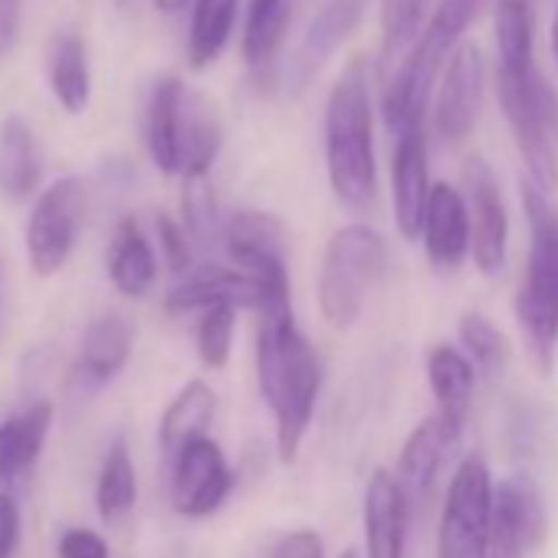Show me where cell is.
I'll use <instances>...</instances> for the list:
<instances>
[{"label":"cell","instance_id":"cell-4","mask_svg":"<svg viewBox=\"0 0 558 558\" xmlns=\"http://www.w3.org/2000/svg\"><path fill=\"white\" fill-rule=\"evenodd\" d=\"M476 11L480 0H440V8L434 11V17H427L414 47L404 53L398 70L385 80L381 116L395 138L424 129L434 83L444 73L457 44L463 40L466 27L473 24Z\"/></svg>","mask_w":558,"mask_h":558},{"label":"cell","instance_id":"cell-45","mask_svg":"<svg viewBox=\"0 0 558 558\" xmlns=\"http://www.w3.org/2000/svg\"><path fill=\"white\" fill-rule=\"evenodd\" d=\"M339 558H365V555H362L359 548H345V551H342Z\"/></svg>","mask_w":558,"mask_h":558},{"label":"cell","instance_id":"cell-31","mask_svg":"<svg viewBox=\"0 0 558 558\" xmlns=\"http://www.w3.org/2000/svg\"><path fill=\"white\" fill-rule=\"evenodd\" d=\"M220 125L204 99L184 93L181 106V174H204L220 151Z\"/></svg>","mask_w":558,"mask_h":558},{"label":"cell","instance_id":"cell-17","mask_svg":"<svg viewBox=\"0 0 558 558\" xmlns=\"http://www.w3.org/2000/svg\"><path fill=\"white\" fill-rule=\"evenodd\" d=\"M220 243L227 250L230 266H236L240 272L283 266L287 263V220L272 210L243 207L223 223Z\"/></svg>","mask_w":558,"mask_h":558},{"label":"cell","instance_id":"cell-20","mask_svg":"<svg viewBox=\"0 0 558 558\" xmlns=\"http://www.w3.org/2000/svg\"><path fill=\"white\" fill-rule=\"evenodd\" d=\"M106 272L116 293H122L125 300H145L155 290L161 263L155 243L148 240V233L135 217H122L116 223L106 250Z\"/></svg>","mask_w":558,"mask_h":558},{"label":"cell","instance_id":"cell-35","mask_svg":"<svg viewBox=\"0 0 558 558\" xmlns=\"http://www.w3.org/2000/svg\"><path fill=\"white\" fill-rule=\"evenodd\" d=\"M194 246H214L220 243V207L217 191L210 181V171L204 174H181V220H178Z\"/></svg>","mask_w":558,"mask_h":558},{"label":"cell","instance_id":"cell-27","mask_svg":"<svg viewBox=\"0 0 558 558\" xmlns=\"http://www.w3.org/2000/svg\"><path fill=\"white\" fill-rule=\"evenodd\" d=\"M53 430V404L37 398L31 401L21 414L0 421V434H4V453H8V470L11 483L31 476L44 457L47 437Z\"/></svg>","mask_w":558,"mask_h":558},{"label":"cell","instance_id":"cell-8","mask_svg":"<svg viewBox=\"0 0 558 558\" xmlns=\"http://www.w3.org/2000/svg\"><path fill=\"white\" fill-rule=\"evenodd\" d=\"M489 515H493V476L480 457H466L450 476L440 529L437 558H486L489 551Z\"/></svg>","mask_w":558,"mask_h":558},{"label":"cell","instance_id":"cell-2","mask_svg":"<svg viewBox=\"0 0 558 558\" xmlns=\"http://www.w3.org/2000/svg\"><path fill=\"white\" fill-rule=\"evenodd\" d=\"M326 171L332 194L352 207L368 210L378 197L375 125H372V86L368 63L355 57L336 80L326 102Z\"/></svg>","mask_w":558,"mask_h":558},{"label":"cell","instance_id":"cell-23","mask_svg":"<svg viewBox=\"0 0 558 558\" xmlns=\"http://www.w3.org/2000/svg\"><path fill=\"white\" fill-rule=\"evenodd\" d=\"M217 414V391L204 378H191L181 391L168 401L158 421V444L168 457H174L184 444L207 434Z\"/></svg>","mask_w":558,"mask_h":558},{"label":"cell","instance_id":"cell-26","mask_svg":"<svg viewBox=\"0 0 558 558\" xmlns=\"http://www.w3.org/2000/svg\"><path fill=\"white\" fill-rule=\"evenodd\" d=\"M427 385L437 401V414L466 424L473 391H476V372L453 345H434L427 352Z\"/></svg>","mask_w":558,"mask_h":558},{"label":"cell","instance_id":"cell-33","mask_svg":"<svg viewBox=\"0 0 558 558\" xmlns=\"http://www.w3.org/2000/svg\"><path fill=\"white\" fill-rule=\"evenodd\" d=\"M532 60V4L529 0H499L496 4V70L529 73Z\"/></svg>","mask_w":558,"mask_h":558},{"label":"cell","instance_id":"cell-3","mask_svg":"<svg viewBox=\"0 0 558 558\" xmlns=\"http://www.w3.org/2000/svg\"><path fill=\"white\" fill-rule=\"evenodd\" d=\"M522 210L529 223V256L522 290L515 296V319L535 368L551 375L558 349V204L551 194L525 181Z\"/></svg>","mask_w":558,"mask_h":558},{"label":"cell","instance_id":"cell-44","mask_svg":"<svg viewBox=\"0 0 558 558\" xmlns=\"http://www.w3.org/2000/svg\"><path fill=\"white\" fill-rule=\"evenodd\" d=\"M551 57H555V66H558V8H555V17H551Z\"/></svg>","mask_w":558,"mask_h":558},{"label":"cell","instance_id":"cell-22","mask_svg":"<svg viewBox=\"0 0 558 558\" xmlns=\"http://www.w3.org/2000/svg\"><path fill=\"white\" fill-rule=\"evenodd\" d=\"M181 106L184 83L178 76H161L151 86L145 109V148L161 174H181Z\"/></svg>","mask_w":558,"mask_h":558},{"label":"cell","instance_id":"cell-24","mask_svg":"<svg viewBox=\"0 0 558 558\" xmlns=\"http://www.w3.org/2000/svg\"><path fill=\"white\" fill-rule=\"evenodd\" d=\"M365 8H368V0H329V4L313 17V24L306 27V37H303L300 60H296L303 80H310L326 60H332L336 50L359 31Z\"/></svg>","mask_w":558,"mask_h":558},{"label":"cell","instance_id":"cell-42","mask_svg":"<svg viewBox=\"0 0 558 558\" xmlns=\"http://www.w3.org/2000/svg\"><path fill=\"white\" fill-rule=\"evenodd\" d=\"M151 4H155V11H158V14H165V17H178V14L191 4V0H151Z\"/></svg>","mask_w":558,"mask_h":558},{"label":"cell","instance_id":"cell-39","mask_svg":"<svg viewBox=\"0 0 558 558\" xmlns=\"http://www.w3.org/2000/svg\"><path fill=\"white\" fill-rule=\"evenodd\" d=\"M57 551L60 558H109V542L96 529H66Z\"/></svg>","mask_w":558,"mask_h":558},{"label":"cell","instance_id":"cell-1","mask_svg":"<svg viewBox=\"0 0 558 558\" xmlns=\"http://www.w3.org/2000/svg\"><path fill=\"white\" fill-rule=\"evenodd\" d=\"M256 388L276 424V457L283 466L300 460L323 391V362L300 329L293 306L256 313Z\"/></svg>","mask_w":558,"mask_h":558},{"label":"cell","instance_id":"cell-30","mask_svg":"<svg viewBox=\"0 0 558 558\" xmlns=\"http://www.w3.org/2000/svg\"><path fill=\"white\" fill-rule=\"evenodd\" d=\"M430 0H381V57H378V73L388 80L404 53L414 47V40L424 31Z\"/></svg>","mask_w":558,"mask_h":558},{"label":"cell","instance_id":"cell-12","mask_svg":"<svg viewBox=\"0 0 558 558\" xmlns=\"http://www.w3.org/2000/svg\"><path fill=\"white\" fill-rule=\"evenodd\" d=\"M545 535V506L525 473L493 483L489 551L486 558H525Z\"/></svg>","mask_w":558,"mask_h":558},{"label":"cell","instance_id":"cell-32","mask_svg":"<svg viewBox=\"0 0 558 558\" xmlns=\"http://www.w3.org/2000/svg\"><path fill=\"white\" fill-rule=\"evenodd\" d=\"M240 0H194V17H191V37H187V60L194 70H204L214 63L236 24Z\"/></svg>","mask_w":558,"mask_h":558},{"label":"cell","instance_id":"cell-11","mask_svg":"<svg viewBox=\"0 0 558 558\" xmlns=\"http://www.w3.org/2000/svg\"><path fill=\"white\" fill-rule=\"evenodd\" d=\"M483 86H486L483 50L473 40H460L444 66L440 89L434 99V132L440 142L460 145L473 132L483 106Z\"/></svg>","mask_w":558,"mask_h":558},{"label":"cell","instance_id":"cell-13","mask_svg":"<svg viewBox=\"0 0 558 558\" xmlns=\"http://www.w3.org/2000/svg\"><path fill=\"white\" fill-rule=\"evenodd\" d=\"M214 306H233V310H256L259 306V287L256 279L240 272L236 266L223 263H201L191 266L178 283L165 293V313L168 316H201Z\"/></svg>","mask_w":558,"mask_h":558},{"label":"cell","instance_id":"cell-6","mask_svg":"<svg viewBox=\"0 0 558 558\" xmlns=\"http://www.w3.org/2000/svg\"><path fill=\"white\" fill-rule=\"evenodd\" d=\"M496 93L512 142L525 161L529 184L551 194L558 187V96L535 66L529 73L496 70Z\"/></svg>","mask_w":558,"mask_h":558},{"label":"cell","instance_id":"cell-5","mask_svg":"<svg viewBox=\"0 0 558 558\" xmlns=\"http://www.w3.org/2000/svg\"><path fill=\"white\" fill-rule=\"evenodd\" d=\"M388 243L368 223L339 227L319 259L316 276V303L329 326L349 329L359 323L372 290L385 279Z\"/></svg>","mask_w":558,"mask_h":558},{"label":"cell","instance_id":"cell-21","mask_svg":"<svg viewBox=\"0 0 558 558\" xmlns=\"http://www.w3.org/2000/svg\"><path fill=\"white\" fill-rule=\"evenodd\" d=\"M44 151L37 132L21 119L8 116L0 122V194L11 201H31L40 194Z\"/></svg>","mask_w":558,"mask_h":558},{"label":"cell","instance_id":"cell-10","mask_svg":"<svg viewBox=\"0 0 558 558\" xmlns=\"http://www.w3.org/2000/svg\"><path fill=\"white\" fill-rule=\"evenodd\" d=\"M463 204L470 217V256L483 276H496L509 253V210L493 168L483 158H470L463 168Z\"/></svg>","mask_w":558,"mask_h":558},{"label":"cell","instance_id":"cell-37","mask_svg":"<svg viewBox=\"0 0 558 558\" xmlns=\"http://www.w3.org/2000/svg\"><path fill=\"white\" fill-rule=\"evenodd\" d=\"M155 236L158 263H165V269H171L174 276H184L194 266V243L187 240L184 227L168 214H155Z\"/></svg>","mask_w":558,"mask_h":558},{"label":"cell","instance_id":"cell-46","mask_svg":"<svg viewBox=\"0 0 558 558\" xmlns=\"http://www.w3.org/2000/svg\"><path fill=\"white\" fill-rule=\"evenodd\" d=\"M116 4H119V8H129V4H132V0H116Z\"/></svg>","mask_w":558,"mask_h":558},{"label":"cell","instance_id":"cell-25","mask_svg":"<svg viewBox=\"0 0 558 558\" xmlns=\"http://www.w3.org/2000/svg\"><path fill=\"white\" fill-rule=\"evenodd\" d=\"M293 14V0H246V21H243V63L253 76H266L272 60L283 47L287 27Z\"/></svg>","mask_w":558,"mask_h":558},{"label":"cell","instance_id":"cell-28","mask_svg":"<svg viewBox=\"0 0 558 558\" xmlns=\"http://www.w3.org/2000/svg\"><path fill=\"white\" fill-rule=\"evenodd\" d=\"M47 76L57 102L70 112L80 116L89 106L93 80H89V53L80 34H57L50 44V60H47Z\"/></svg>","mask_w":558,"mask_h":558},{"label":"cell","instance_id":"cell-36","mask_svg":"<svg viewBox=\"0 0 558 558\" xmlns=\"http://www.w3.org/2000/svg\"><path fill=\"white\" fill-rule=\"evenodd\" d=\"M236 319H240V310H233V306H214V310L201 313L197 332H194V349L207 372H223L230 365Z\"/></svg>","mask_w":558,"mask_h":558},{"label":"cell","instance_id":"cell-15","mask_svg":"<svg viewBox=\"0 0 558 558\" xmlns=\"http://www.w3.org/2000/svg\"><path fill=\"white\" fill-rule=\"evenodd\" d=\"M463 437V424L444 417V414H430L424 417L404 440L401 457H398V486L404 489L408 502H421L430 496L447 457L453 453L457 440Z\"/></svg>","mask_w":558,"mask_h":558},{"label":"cell","instance_id":"cell-38","mask_svg":"<svg viewBox=\"0 0 558 558\" xmlns=\"http://www.w3.org/2000/svg\"><path fill=\"white\" fill-rule=\"evenodd\" d=\"M263 558H326V542L316 529H290L272 538Z\"/></svg>","mask_w":558,"mask_h":558},{"label":"cell","instance_id":"cell-9","mask_svg":"<svg viewBox=\"0 0 558 558\" xmlns=\"http://www.w3.org/2000/svg\"><path fill=\"white\" fill-rule=\"evenodd\" d=\"M236 486L233 466L227 463L214 437H197L171 457V506L184 519H207L223 509Z\"/></svg>","mask_w":558,"mask_h":558},{"label":"cell","instance_id":"cell-34","mask_svg":"<svg viewBox=\"0 0 558 558\" xmlns=\"http://www.w3.org/2000/svg\"><path fill=\"white\" fill-rule=\"evenodd\" d=\"M457 336H460V352L476 375H486L493 381L502 378L512 349L506 332L493 319H486L483 313H463L457 323Z\"/></svg>","mask_w":558,"mask_h":558},{"label":"cell","instance_id":"cell-16","mask_svg":"<svg viewBox=\"0 0 558 558\" xmlns=\"http://www.w3.org/2000/svg\"><path fill=\"white\" fill-rule=\"evenodd\" d=\"M365 525V558H408V525L411 502L398 486L395 473L375 470L365 483L362 499Z\"/></svg>","mask_w":558,"mask_h":558},{"label":"cell","instance_id":"cell-7","mask_svg":"<svg viewBox=\"0 0 558 558\" xmlns=\"http://www.w3.org/2000/svg\"><path fill=\"white\" fill-rule=\"evenodd\" d=\"M83 220H86V184L80 178L66 174L40 187L24 227L27 263L40 279L57 276L70 263Z\"/></svg>","mask_w":558,"mask_h":558},{"label":"cell","instance_id":"cell-14","mask_svg":"<svg viewBox=\"0 0 558 558\" xmlns=\"http://www.w3.org/2000/svg\"><path fill=\"white\" fill-rule=\"evenodd\" d=\"M135 352V326L122 313H102L89 319L80 336V355L73 365V385L86 395L112 385L132 362Z\"/></svg>","mask_w":558,"mask_h":558},{"label":"cell","instance_id":"cell-40","mask_svg":"<svg viewBox=\"0 0 558 558\" xmlns=\"http://www.w3.org/2000/svg\"><path fill=\"white\" fill-rule=\"evenodd\" d=\"M24 515L11 493H0V558H17Z\"/></svg>","mask_w":558,"mask_h":558},{"label":"cell","instance_id":"cell-41","mask_svg":"<svg viewBox=\"0 0 558 558\" xmlns=\"http://www.w3.org/2000/svg\"><path fill=\"white\" fill-rule=\"evenodd\" d=\"M21 37V0H0V57H8Z\"/></svg>","mask_w":558,"mask_h":558},{"label":"cell","instance_id":"cell-18","mask_svg":"<svg viewBox=\"0 0 558 558\" xmlns=\"http://www.w3.org/2000/svg\"><path fill=\"white\" fill-rule=\"evenodd\" d=\"M421 236H424V253L430 266L440 272L460 269L463 259L470 256V217H466L463 194L453 184L447 181L430 184Z\"/></svg>","mask_w":558,"mask_h":558},{"label":"cell","instance_id":"cell-29","mask_svg":"<svg viewBox=\"0 0 558 558\" xmlns=\"http://www.w3.org/2000/svg\"><path fill=\"white\" fill-rule=\"evenodd\" d=\"M138 502V473L125 437L109 440L96 476V512L106 525L122 522Z\"/></svg>","mask_w":558,"mask_h":558},{"label":"cell","instance_id":"cell-19","mask_svg":"<svg viewBox=\"0 0 558 558\" xmlns=\"http://www.w3.org/2000/svg\"><path fill=\"white\" fill-rule=\"evenodd\" d=\"M430 194V168H427V132L414 129L398 135L395 158H391V204L395 223L404 240L421 236L424 207Z\"/></svg>","mask_w":558,"mask_h":558},{"label":"cell","instance_id":"cell-43","mask_svg":"<svg viewBox=\"0 0 558 558\" xmlns=\"http://www.w3.org/2000/svg\"><path fill=\"white\" fill-rule=\"evenodd\" d=\"M11 486V470H8V453H4V434H0V493Z\"/></svg>","mask_w":558,"mask_h":558}]
</instances>
